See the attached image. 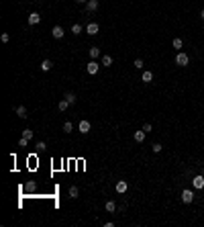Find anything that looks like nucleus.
Here are the masks:
<instances>
[{
    "mask_svg": "<svg viewBox=\"0 0 204 227\" xmlns=\"http://www.w3.org/2000/svg\"><path fill=\"white\" fill-rule=\"evenodd\" d=\"M90 121H80V125H78V131L82 133V135H86V133H90Z\"/></svg>",
    "mask_w": 204,
    "mask_h": 227,
    "instance_id": "f257e3e1",
    "label": "nucleus"
},
{
    "mask_svg": "<svg viewBox=\"0 0 204 227\" xmlns=\"http://www.w3.org/2000/svg\"><path fill=\"white\" fill-rule=\"evenodd\" d=\"M98 31H100L98 23H88V25H86V33H88V35H98Z\"/></svg>",
    "mask_w": 204,
    "mask_h": 227,
    "instance_id": "f03ea898",
    "label": "nucleus"
},
{
    "mask_svg": "<svg viewBox=\"0 0 204 227\" xmlns=\"http://www.w3.org/2000/svg\"><path fill=\"white\" fill-rule=\"evenodd\" d=\"M188 62H190V57H188V55H186V53H178V55H176V64H178V66H188Z\"/></svg>",
    "mask_w": 204,
    "mask_h": 227,
    "instance_id": "7ed1b4c3",
    "label": "nucleus"
},
{
    "mask_svg": "<svg viewBox=\"0 0 204 227\" xmlns=\"http://www.w3.org/2000/svg\"><path fill=\"white\" fill-rule=\"evenodd\" d=\"M86 70H88V74H98V70H100V64H96V59H92L88 66H86Z\"/></svg>",
    "mask_w": 204,
    "mask_h": 227,
    "instance_id": "20e7f679",
    "label": "nucleus"
},
{
    "mask_svg": "<svg viewBox=\"0 0 204 227\" xmlns=\"http://www.w3.org/2000/svg\"><path fill=\"white\" fill-rule=\"evenodd\" d=\"M182 201H184V203H192V201H194V192L190 190V188L182 190Z\"/></svg>",
    "mask_w": 204,
    "mask_h": 227,
    "instance_id": "39448f33",
    "label": "nucleus"
},
{
    "mask_svg": "<svg viewBox=\"0 0 204 227\" xmlns=\"http://www.w3.org/2000/svg\"><path fill=\"white\" fill-rule=\"evenodd\" d=\"M192 184H194V188H204V176H194L192 178Z\"/></svg>",
    "mask_w": 204,
    "mask_h": 227,
    "instance_id": "423d86ee",
    "label": "nucleus"
},
{
    "mask_svg": "<svg viewBox=\"0 0 204 227\" xmlns=\"http://www.w3.org/2000/svg\"><path fill=\"white\" fill-rule=\"evenodd\" d=\"M145 135H147V133L141 129V131H135V133H133V139L137 141V143H143V141H145Z\"/></svg>",
    "mask_w": 204,
    "mask_h": 227,
    "instance_id": "0eeeda50",
    "label": "nucleus"
},
{
    "mask_svg": "<svg viewBox=\"0 0 204 227\" xmlns=\"http://www.w3.org/2000/svg\"><path fill=\"white\" fill-rule=\"evenodd\" d=\"M114 188H116V192H121V194H123V192H127V188H129V184H127V180H118Z\"/></svg>",
    "mask_w": 204,
    "mask_h": 227,
    "instance_id": "6e6552de",
    "label": "nucleus"
},
{
    "mask_svg": "<svg viewBox=\"0 0 204 227\" xmlns=\"http://www.w3.org/2000/svg\"><path fill=\"white\" fill-rule=\"evenodd\" d=\"M51 35L55 37V39H61V37H63V29H61L59 25H55V27L51 29Z\"/></svg>",
    "mask_w": 204,
    "mask_h": 227,
    "instance_id": "1a4fd4ad",
    "label": "nucleus"
},
{
    "mask_svg": "<svg viewBox=\"0 0 204 227\" xmlns=\"http://www.w3.org/2000/svg\"><path fill=\"white\" fill-rule=\"evenodd\" d=\"M96 8H98V0H88V2H86V10H88V12H94Z\"/></svg>",
    "mask_w": 204,
    "mask_h": 227,
    "instance_id": "9d476101",
    "label": "nucleus"
},
{
    "mask_svg": "<svg viewBox=\"0 0 204 227\" xmlns=\"http://www.w3.org/2000/svg\"><path fill=\"white\" fill-rule=\"evenodd\" d=\"M51 68H53V62H51V59H43V62H41V70L43 72H49Z\"/></svg>",
    "mask_w": 204,
    "mask_h": 227,
    "instance_id": "9b49d317",
    "label": "nucleus"
},
{
    "mask_svg": "<svg viewBox=\"0 0 204 227\" xmlns=\"http://www.w3.org/2000/svg\"><path fill=\"white\" fill-rule=\"evenodd\" d=\"M39 21H41L39 12H31L29 15V25H39Z\"/></svg>",
    "mask_w": 204,
    "mask_h": 227,
    "instance_id": "f8f14e48",
    "label": "nucleus"
},
{
    "mask_svg": "<svg viewBox=\"0 0 204 227\" xmlns=\"http://www.w3.org/2000/svg\"><path fill=\"white\" fill-rule=\"evenodd\" d=\"M104 209L108 211V213H114V211H116V203H114V201H106Z\"/></svg>",
    "mask_w": 204,
    "mask_h": 227,
    "instance_id": "ddd939ff",
    "label": "nucleus"
},
{
    "mask_svg": "<svg viewBox=\"0 0 204 227\" xmlns=\"http://www.w3.org/2000/svg\"><path fill=\"white\" fill-rule=\"evenodd\" d=\"M171 45H174V49H182V47H184V41H182L180 37H176V39L171 41Z\"/></svg>",
    "mask_w": 204,
    "mask_h": 227,
    "instance_id": "4468645a",
    "label": "nucleus"
},
{
    "mask_svg": "<svg viewBox=\"0 0 204 227\" xmlns=\"http://www.w3.org/2000/svg\"><path fill=\"white\" fill-rule=\"evenodd\" d=\"M70 103H68V100H65V98H63V100H59V103H57V108H59V111H68V108H70Z\"/></svg>",
    "mask_w": 204,
    "mask_h": 227,
    "instance_id": "2eb2a0df",
    "label": "nucleus"
},
{
    "mask_svg": "<svg viewBox=\"0 0 204 227\" xmlns=\"http://www.w3.org/2000/svg\"><path fill=\"white\" fill-rule=\"evenodd\" d=\"M17 115H19L20 119H27V106H23V105H20L19 108H17Z\"/></svg>",
    "mask_w": 204,
    "mask_h": 227,
    "instance_id": "dca6fc26",
    "label": "nucleus"
},
{
    "mask_svg": "<svg viewBox=\"0 0 204 227\" xmlns=\"http://www.w3.org/2000/svg\"><path fill=\"white\" fill-rule=\"evenodd\" d=\"M63 131H65V133H72V131H74V123L65 121V123H63Z\"/></svg>",
    "mask_w": 204,
    "mask_h": 227,
    "instance_id": "f3484780",
    "label": "nucleus"
},
{
    "mask_svg": "<svg viewBox=\"0 0 204 227\" xmlns=\"http://www.w3.org/2000/svg\"><path fill=\"white\" fill-rule=\"evenodd\" d=\"M63 98H65L70 105H74V103H76V94H74V92H65V96H63Z\"/></svg>",
    "mask_w": 204,
    "mask_h": 227,
    "instance_id": "a211bd4d",
    "label": "nucleus"
},
{
    "mask_svg": "<svg viewBox=\"0 0 204 227\" xmlns=\"http://www.w3.org/2000/svg\"><path fill=\"white\" fill-rule=\"evenodd\" d=\"M90 57H92V59H96V57H100V49H98V47H90Z\"/></svg>",
    "mask_w": 204,
    "mask_h": 227,
    "instance_id": "6ab92c4d",
    "label": "nucleus"
},
{
    "mask_svg": "<svg viewBox=\"0 0 204 227\" xmlns=\"http://www.w3.org/2000/svg\"><path fill=\"white\" fill-rule=\"evenodd\" d=\"M141 80H143L145 84H149V82L153 80V74H151V72H143V78H141Z\"/></svg>",
    "mask_w": 204,
    "mask_h": 227,
    "instance_id": "aec40b11",
    "label": "nucleus"
},
{
    "mask_svg": "<svg viewBox=\"0 0 204 227\" xmlns=\"http://www.w3.org/2000/svg\"><path fill=\"white\" fill-rule=\"evenodd\" d=\"M102 66H108V68L112 66V57L110 55H102Z\"/></svg>",
    "mask_w": 204,
    "mask_h": 227,
    "instance_id": "412c9836",
    "label": "nucleus"
},
{
    "mask_svg": "<svg viewBox=\"0 0 204 227\" xmlns=\"http://www.w3.org/2000/svg\"><path fill=\"white\" fill-rule=\"evenodd\" d=\"M78 194H80L78 186H70V196H72V198H78Z\"/></svg>",
    "mask_w": 204,
    "mask_h": 227,
    "instance_id": "4be33fe9",
    "label": "nucleus"
},
{
    "mask_svg": "<svg viewBox=\"0 0 204 227\" xmlns=\"http://www.w3.org/2000/svg\"><path fill=\"white\" fill-rule=\"evenodd\" d=\"M33 135H35V133H33L31 129H25V131H23V137H27V139H33Z\"/></svg>",
    "mask_w": 204,
    "mask_h": 227,
    "instance_id": "5701e85b",
    "label": "nucleus"
},
{
    "mask_svg": "<svg viewBox=\"0 0 204 227\" xmlns=\"http://www.w3.org/2000/svg\"><path fill=\"white\" fill-rule=\"evenodd\" d=\"M72 33H76V35H78V33H82V25H78V23H76V25H72Z\"/></svg>",
    "mask_w": 204,
    "mask_h": 227,
    "instance_id": "b1692460",
    "label": "nucleus"
},
{
    "mask_svg": "<svg viewBox=\"0 0 204 227\" xmlns=\"http://www.w3.org/2000/svg\"><path fill=\"white\" fill-rule=\"evenodd\" d=\"M133 66H135L137 70H143V59H135V62H133Z\"/></svg>",
    "mask_w": 204,
    "mask_h": 227,
    "instance_id": "393cba45",
    "label": "nucleus"
},
{
    "mask_svg": "<svg viewBox=\"0 0 204 227\" xmlns=\"http://www.w3.org/2000/svg\"><path fill=\"white\" fill-rule=\"evenodd\" d=\"M27 145H29V139H27V137H20L19 139V147H27Z\"/></svg>",
    "mask_w": 204,
    "mask_h": 227,
    "instance_id": "a878e982",
    "label": "nucleus"
},
{
    "mask_svg": "<svg viewBox=\"0 0 204 227\" xmlns=\"http://www.w3.org/2000/svg\"><path fill=\"white\" fill-rule=\"evenodd\" d=\"M0 39H2V43H8V41H10V35H8V33H2Z\"/></svg>",
    "mask_w": 204,
    "mask_h": 227,
    "instance_id": "bb28decb",
    "label": "nucleus"
},
{
    "mask_svg": "<svg viewBox=\"0 0 204 227\" xmlns=\"http://www.w3.org/2000/svg\"><path fill=\"white\" fill-rule=\"evenodd\" d=\"M151 149H153V152H155V154H159V152H161V149H163V147H161V145H159V143H153V147H151Z\"/></svg>",
    "mask_w": 204,
    "mask_h": 227,
    "instance_id": "cd10ccee",
    "label": "nucleus"
},
{
    "mask_svg": "<svg viewBox=\"0 0 204 227\" xmlns=\"http://www.w3.org/2000/svg\"><path fill=\"white\" fill-rule=\"evenodd\" d=\"M143 131H145V133L151 131V123H145V125H143Z\"/></svg>",
    "mask_w": 204,
    "mask_h": 227,
    "instance_id": "c85d7f7f",
    "label": "nucleus"
},
{
    "mask_svg": "<svg viewBox=\"0 0 204 227\" xmlns=\"http://www.w3.org/2000/svg\"><path fill=\"white\" fill-rule=\"evenodd\" d=\"M78 2H80V4H86V2H88V0H78Z\"/></svg>",
    "mask_w": 204,
    "mask_h": 227,
    "instance_id": "c756f323",
    "label": "nucleus"
},
{
    "mask_svg": "<svg viewBox=\"0 0 204 227\" xmlns=\"http://www.w3.org/2000/svg\"><path fill=\"white\" fill-rule=\"evenodd\" d=\"M200 18H202V21H204V8H202V12H200Z\"/></svg>",
    "mask_w": 204,
    "mask_h": 227,
    "instance_id": "7c9ffc66",
    "label": "nucleus"
}]
</instances>
